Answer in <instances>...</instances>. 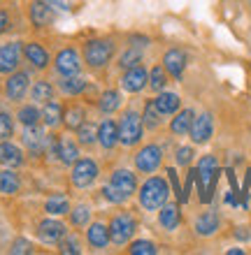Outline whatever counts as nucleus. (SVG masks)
<instances>
[{
	"instance_id": "nucleus-33",
	"label": "nucleus",
	"mask_w": 251,
	"mask_h": 255,
	"mask_svg": "<svg viewBox=\"0 0 251 255\" xmlns=\"http://www.w3.org/2000/svg\"><path fill=\"white\" fill-rule=\"evenodd\" d=\"M65 126L70 128V130H77V128L84 123V119H86V114H84V109L82 107H70L68 112H65Z\"/></svg>"
},
{
	"instance_id": "nucleus-24",
	"label": "nucleus",
	"mask_w": 251,
	"mask_h": 255,
	"mask_svg": "<svg viewBox=\"0 0 251 255\" xmlns=\"http://www.w3.org/2000/svg\"><path fill=\"white\" fill-rule=\"evenodd\" d=\"M154 105H156V109L161 112V116L175 114L177 109H179V95H175V93H161L156 100H154Z\"/></svg>"
},
{
	"instance_id": "nucleus-45",
	"label": "nucleus",
	"mask_w": 251,
	"mask_h": 255,
	"mask_svg": "<svg viewBox=\"0 0 251 255\" xmlns=\"http://www.w3.org/2000/svg\"><path fill=\"white\" fill-rule=\"evenodd\" d=\"M44 5H49L51 9H63V12H68L70 9V0H42Z\"/></svg>"
},
{
	"instance_id": "nucleus-29",
	"label": "nucleus",
	"mask_w": 251,
	"mask_h": 255,
	"mask_svg": "<svg viewBox=\"0 0 251 255\" xmlns=\"http://www.w3.org/2000/svg\"><path fill=\"white\" fill-rule=\"evenodd\" d=\"M44 209H47L49 214L61 216V214H68L70 211V202L65 195H51L47 200V204H44Z\"/></svg>"
},
{
	"instance_id": "nucleus-41",
	"label": "nucleus",
	"mask_w": 251,
	"mask_h": 255,
	"mask_svg": "<svg viewBox=\"0 0 251 255\" xmlns=\"http://www.w3.org/2000/svg\"><path fill=\"white\" fill-rule=\"evenodd\" d=\"M58 251L61 253H72V255H79L82 253V246H79V242H77V237H68V239H61L58 242Z\"/></svg>"
},
{
	"instance_id": "nucleus-36",
	"label": "nucleus",
	"mask_w": 251,
	"mask_h": 255,
	"mask_svg": "<svg viewBox=\"0 0 251 255\" xmlns=\"http://www.w3.org/2000/svg\"><path fill=\"white\" fill-rule=\"evenodd\" d=\"M88 218H91V209H88L86 204H79V207L70 214V221H72L75 228H84V225H88Z\"/></svg>"
},
{
	"instance_id": "nucleus-21",
	"label": "nucleus",
	"mask_w": 251,
	"mask_h": 255,
	"mask_svg": "<svg viewBox=\"0 0 251 255\" xmlns=\"http://www.w3.org/2000/svg\"><path fill=\"white\" fill-rule=\"evenodd\" d=\"M86 239L93 249H105L112 239H109V228H105L102 223H93L86 232Z\"/></svg>"
},
{
	"instance_id": "nucleus-13",
	"label": "nucleus",
	"mask_w": 251,
	"mask_h": 255,
	"mask_svg": "<svg viewBox=\"0 0 251 255\" xmlns=\"http://www.w3.org/2000/svg\"><path fill=\"white\" fill-rule=\"evenodd\" d=\"M37 237H40L44 244H58L65 237V225L58 221H51V218H47V221L40 223V228H37Z\"/></svg>"
},
{
	"instance_id": "nucleus-34",
	"label": "nucleus",
	"mask_w": 251,
	"mask_h": 255,
	"mask_svg": "<svg viewBox=\"0 0 251 255\" xmlns=\"http://www.w3.org/2000/svg\"><path fill=\"white\" fill-rule=\"evenodd\" d=\"M40 112L33 107V105H28V107H21L19 109V114H16V119H19L23 126H37V121H40Z\"/></svg>"
},
{
	"instance_id": "nucleus-4",
	"label": "nucleus",
	"mask_w": 251,
	"mask_h": 255,
	"mask_svg": "<svg viewBox=\"0 0 251 255\" xmlns=\"http://www.w3.org/2000/svg\"><path fill=\"white\" fill-rule=\"evenodd\" d=\"M142 119L135 112H126L121 116V123H119V141L126 144V146H135L137 141L142 139Z\"/></svg>"
},
{
	"instance_id": "nucleus-46",
	"label": "nucleus",
	"mask_w": 251,
	"mask_h": 255,
	"mask_svg": "<svg viewBox=\"0 0 251 255\" xmlns=\"http://www.w3.org/2000/svg\"><path fill=\"white\" fill-rule=\"evenodd\" d=\"M168 174H170V183H172V188H175L177 197L182 200V186H179V179H177V172H175V169H168Z\"/></svg>"
},
{
	"instance_id": "nucleus-15",
	"label": "nucleus",
	"mask_w": 251,
	"mask_h": 255,
	"mask_svg": "<svg viewBox=\"0 0 251 255\" xmlns=\"http://www.w3.org/2000/svg\"><path fill=\"white\" fill-rule=\"evenodd\" d=\"M212 116L210 114H200L198 119H193V126H191V139L196 144H205V141L212 137Z\"/></svg>"
},
{
	"instance_id": "nucleus-23",
	"label": "nucleus",
	"mask_w": 251,
	"mask_h": 255,
	"mask_svg": "<svg viewBox=\"0 0 251 255\" xmlns=\"http://www.w3.org/2000/svg\"><path fill=\"white\" fill-rule=\"evenodd\" d=\"M219 230V214H214V211H207V214H203L200 218L196 221V232L198 235H214Z\"/></svg>"
},
{
	"instance_id": "nucleus-28",
	"label": "nucleus",
	"mask_w": 251,
	"mask_h": 255,
	"mask_svg": "<svg viewBox=\"0 0 251 255\" xmlns=\"http://www.w3.org/2000/svg\"><path fill=\"white\" fill-rule=\"evenodd\" d=\"M158 221H161V225H163L165 230H177V225H179V209H177V204H168L165 207L163 204V211H161V216H158Z\"/></svg>"
},
{
	"instance_id": "nucleus-35",
	"label": "nucleus",
	"mask_w": 251,
	"mask_h": 255,
	"mask_svg": "<svg viewBox=\"0 0 251 255\" xmlns=\"http://www.w3.org/2000/svg\"><path fill=\"white\" fill-rule=\"evenodd\" d=\"M77 132H79V144H84V146H91L98 139V130L91 123H82V126L77 128Z\"/></svg>"
},
{
	"instance_id": "nucleus-25",
	"label": "nucleus",
	"mask_w": 251,
	"mask_h": 255,
	"mask_svg": "<svg viewBox=\"0 0 251 255\" xmlns=\"http://www.w3.org/2000/svg\"><path fill=\"white\" fill-rule=\"evenodd\" d=\"M193 112L191 109H184V112H179V114L172 119V123H170V130L175 134H186L191 130V126H193Z\"/></svg>"
},
{
	"instance_id": "nucleus-39",
	"label": "nucleus",
	"mask_w": 251,
	"mask_h": 255,
	"mask_svg": "<svg viewBox=\"0 0 251 255\" xmlns=\"http://www.w3.org/2000/svg\"><path fill=\"white\" fill-rule=\"evenodd\" d=\"M12 132H14L12 116L5 114V112H0V141H7L9 137H12Z\"/></svg>"
},
{
	"instance_id": "nucleus-7",
	"label": "nucleus",
	"mask_w": 251,
	"mask_h": 255,
	"mask_svg": "<svg viewBox=\"0 0 251 255\" xmlns=\"http://www.w3.org/2000/svg\"><path fill=\"white\" fill-rule=\"evenodd\" d=\"M217 174V158L214 155H205L200 165L196 169V179H198V193H200V200L210 202V195H207V186H210L212 176Z\"/></svg>"
},
{
	"instance_id": "nucleus-42",
	"label": "nucleus",
	"mask_w": 251,
	"mask_h": 255,
	"mask_svg": "<svg viewBox=\"0 0 251 255\" xmlns=\"http://www.w3.org/2000/svg\"><path fill=\"white\" fill-rule=\"evenodd\" d=\"M130 253L133 255H154L156 253V246L151 242H135L130 246Z\"/></svg>"
},
{
	"instance_id": "nucleus-14",
	"label": "nucleus",
	"mask_w": 251,
	"mask_h": 255,
	"mask_svg": "<svg viewBox=\"0 0 251 255\" xmlns=\"http://www.w3.org/2000/svg\"><path fill=\"white\" fill-rule=\"evenodd\" d=\"M23 144L28 146V151L33 155H40L44 148H47L49 144V137L44 132H42L37 126H28L26 132H23Z\"/></svg>"
},
{
	"instance_id": "nucleus-40",
	"label": "nucleus",
	"mask_w": 251,
	"mask_h": 255,
	"mask_svg": "<svg viewBox=\"0 0 251 255\" xmlns=\"http://www.w3.org/2000/svg\"><path fill=\"white\" fill-rule=\"evenodd\" d=\"M149 84H151V88H154V91H163L165 84H168V77H165L163 67H154V70H151Z\"/></svg>"
},
{
	"instance_id": "nucleus-9",
	"label": "nucleus",
	"mask_w": 251,
	"mask_h": 255,
	"mask_svg": "<svg viewBox=\"0 0 251 255\" xmlns=\"http://www.w3.org/2000/svg\"><path fill=\"white\" fill-rule=\"evenodd\" d=\"M158 165H161V148L149 144V146H144L137 151L135 155V167L144 174H151V172H156Z\"/></svg>"
},
{
	"instance_id": "nucleus-5",
	"label": "nucleus",
	"mask_w": 251,
	"mask_h": 255,
	"mask_svg": "<svg viewBox=\"0 0 251 255\" xmlns=\"http://www.w3.org/2000/svg\"><path fill=\"white\" fill-rule=\"evenodd\" d=\"M135 230H137V223L133 216L119 214L112 218V223H109V239L114 244H119V246H123L126 242H130V237L135 235Z\"/></svg>"
},
{
	"instance_id": "nucleus-32",
	"label": "nucleus",
	"mask_w": 251,
	"mask_h": 255,
	"mask_svg": "<svg viewBox=\"0 0 251 255\" xmlns=\"http://www.w3.org/2000/svg\"><path fill=\"white\" fill-rule=\"evenodd\" d=\"M84 88H86V81L82 79V77H65V79L61 81V91L65 95H79L84 91Z\"/></svg>"
},
{
	"instance_id": "nucleus-26",
	"label": "nucleus",
	"mask_w": 251,
	"mask_h": 255,
	"mask_svg": "<svg viewBox=\"0 0 251 255\" xmlns=\"http://www.w3.org/2000/svg\"><path fill=\"white\" fill-rule=\"evenodd\" d=\"M58 158H61V162H65V165L75 162L77 158H79V148H77L75 141H70L68 137L58 139Z\"/></svg>"
},
{
	"instance_id": "nucleus-22",
	"label": "nucleus",
	"mask_w": 251,
	"mask_h": 255,
	"mask_svg": "<svg viewBox=\"0 0 251 255\" xmlns=\"http://www.w3.org/2000/svg\"><path fill=\"white\" fill-rule=\"evenodd\" d=\"M19 188H21L19 174H14L12 167L0 169V193L2 195H14V193H19Z\"/></svg>"
},
{
	"instance_id": "nucleus-12",
	"label": "nucleus",
	"mask_w": 251,
	"mask_h": 255,
	"mask_svg": "<svg viewBox=\"0 0 251 255\" xmlns=\"http://www.w3.org/2000/svg\"><path fill=\"white\" fill-rule=\"evenodd\" d=\"M28 72H12L9 74V79L5 84V95L7 100L12 102H19L23 95L28 93Z\"/></svg>"
},
{
	"instance_id": "nucleus-8",
	"label": "nucleus",
	"mask_w": 251,
	"mask_h": 255,
	"mask_svg": "<svg viewBox=\"0 0 251 255\" xmlns=\"http://www.w3.org/2000/svg\"><path fill=\"white\" fill-rule=\"evenodd\" d=\"M82 70V58L77 54V49H63L56 56V72L63 77H75Z\"/></svg>"
},
{
	"instance_id": "nucleus-44",
	"label": "nucleus",
	"mask_w": 251,
	"mask_h": 255,
	"mask_svg": "<svg viewBox=\"0 0 251 255\" xmlns=\"http://www.w3.org/2000/svg\"><path fill=\"white\" fill-rule=\"evenodd\" d=\"M191 160H193V151H191L189 146H184V148H179V151H177V162H179V165H184V167H186Z\"/></svg>"
},
{
	"instance_id": "nucleus-11",
	"label": "nucleus",
	"mask_w": 251,
	"mask_h": 255,
	"mask_svg": "<svg viewBox=\"0 0 251 255\" xmlns=\"http://www.w3.org/2000/svg\"><path fill=\"white\" fill-rule=\"evenodd\" d=\"M147 81H149V74L144 67H130L126 70V74L121 77V88L123 91H128V93H140L144 86H147Z\"/></svg>"
},
{
	"instance_id": "nucleus-30",
	"label": "nucleus",
	"mask_w": 251,
	"mask_h": 255,
	"mask_svg": "<svg viewBox=\"0 0 251 255\" xmlns=\"http://www.w3.org/2000/svg\"><path fill=\"white\" fill-rule=\"evenodd\" d=\"M30 95H33L35 102H49V100H54V88H51L49 81H35Z\"/></svg>"
},
{
	"instance_id": "nucleus-27",
	"label": "nucleus",
	"mask_w": 251,
	"mask_h": 255,
	"mask_svg": "<svg viewBox=\"0 0 251 255\" xmlns=\"http://www.w3.org/2000/svg\"><path fill=\"white\" fill-rule=\"evenodd\" d=\"M42 119H44V123H47L49 128L58 126V123H61V119H63L61 105H58V102H54V100L44 102V109H42Z\"/></svg>"
},
{
	"instance_id": "nucleus-43",
	"label": "nucleus",
	"mask_w": 251,
	"mask_h": 255,
	"mask_svg": "<svg viewBox=\"0 0 251 255\" xmlns=\"http://www.w3.org/2000/svg\"><path fill=\"white\" fill-rule=\"evenodd\" d=\"M12 253H16V255L33 253V244L28 242V239H16V242L12 244Z\"/></svg>"
},
{
	"instance_id": "nucleus-17",
	"label": "nucleus",
	"mask_w": 251,
	"mask_h": 255,
	"mask_svg": "<svg viewBox=\"0 0 251 255\" xmlns=\"http://www.w3.org/2000/svg\"><path fill=\"white\" fill-rule=\"evenodd\" d=\"M98 141L102 144V148H114V144L119 141V126L112 119H105L98 126Z\"/></svg>"
},
{
	"instance_id": "nucleus-20",
	"label": "nucleus",
	"mask_w": 251,
	"mask_h": 255,
	"mask_svg": "<svg viewBox=\"0 0 251 255\" xmlns=\"http://www.w3.org/2000/svg\"><path fill=\"white\" fill-rule=\"evenodd\" d=\"M23 56H26L28 63L33 67H37V70H44L49 63V54L37 44V42H28L26 47H23Z\"/></svg>"
},
{
	"instance_id": "nucleus-3",
	"label": "nucleus",
	"mask_w": 251,
	"mask_h": 255,
	"mask_svg": "<svg viewBox=\"0 0 251 255\" xmlns=\"http://www.w3.org/2000/svg\"><path fill=\"white\" fill-rule=\"evenodd\" d=\"M114 56V42L112 40H91L84 44V58L91 67L107 65Z\"/></svg>"
},
{
	"instance_id": "nucleus-19",
	"label": "nucleus",
	"mask_w": 251,
	"mask_h": 255,
	"mask_svg": "<svg viewBox=\"0 0 251 255\" xmlns=\"http://www.w3.org/2000/svg\"><path fill=\"white\" fill-rule=\"evenodd\" d=\"M30 21H33V26H37V28L49 26V23L54 21V9L49 5H44L42 0H35L33 5H30Z\"/></svg>"
},
{
	"instance_id": "nucleus-37",
	"label": "nucleus",
	"mask_w": 251,
	"mask_h": 255,
	"mask_svg": "<svg viewBox=\"0 0 251 255\" xmlns=\"http://www.w3.org/2000/svg\"><path fill=\"white\" fill-rule=\"evenodd\" d=\"M158 116H161V112L156 109V105H154V102H147V107H144V119H142L144 126L151 128V130H154V128H158V123H161V119H158Z\"/></svg>"
},
{
	"instance_id": "nucleus-47",
	"label": "nucleus",
	"mask_w": 251,
	"mask_h": 255,
	"mask_svg": "<svg viewBox=\"0 0 251 255\" xmlns=\"http://www.w3.org/2000/svg\"><path fill=\"white\" fill-rule=\"evenodd\" d=\"M7 28H9V16H7V12H2V9H0V35L5 33Z\"/></svg>"
},
{
	"instance_id": "nucleus-2",
	"label": "nucleus",
	"mask_w": 251,
	"mask_h": 255,
	"mask_svg": "<svg viewBox=\"0 0 251 255\" xmlns=\"http://www.w3.org/2000/svg\"><path fill=\"white\" fill-rule=\"evenodd\" d=\"M165 200H168V183H165V179L151 176L140 190V204L147 211H156V209H163Z\"/></svg>"
},
{
	"instance_id": "nucleus-48",
	"label": "nucleus",
	"mask_w": 251,
	"mask_h": 255,
	"mask_svg": "<svg viewBox=\"0 0 251 255\" xmlns=\"http://www.w3.org/2000/svg\"><path fill=\"white\" fill-rule=\"evenodd\" d=\"M235 237H238L240 242H247V239H249V232H247V228H238L235 230Z\"/></svg>"
},
{
	"instance_id": "nucleus-18",
	"label": "nucleus",
	"mask_w": 251,
	"mask_h": 255,
	"mask_svg": "<svg viewBox=\"0 0 251 255\" xmlns=\"http://www.w3.org/2000/svg\"><path fill=\"white\" fill-rule=\"evenodd\" d=\"M23 162V151L9 141H0V165L5 167H19Z\"/></svg>"
},
{
	"instance_id": "nucleus-10",
	"label": "nucleus",
	"mask_w": 251,
	"mask_h": 255,
	"mask_svg": "<svg viewBox=\"0 0 251 255\" xmlns=\"http://www.w3.org/2000/svg\"><path fill=\"white\" fill-rule=\"evenodd\" d=\"M19 58H21V44L19 42H7L0 44V72L12 74L19 67Z\"/></svg>"
},
{
	"instance_id": "nucleus-16",
	"label": "nucleus",
	"mask_w": 251,
	"mask_h": 255,
	"mask_svg": "<svg viewBox=\"0 0 251 255\" xmlns=\"http://www.w3.org/2000/svg\"><path fill=\"white\" fill-rule=\"evenodd\" d=\"M163 65L175 79H182L184 67H186V54L179 51V49H170L168 54H165V58H163Z\"/></svg>"
},
{
	"instance_id": "nucleus-6",
	"label": "nucleus",
	"mask_w": 251,
	"mask_h": 255,
	"mask_svg": "<svg viewBox=\"0 0 251 255\" xmlns=\"http://www.w3.org/2000/svg\"><path fill=\"white\" fill-rule=\"evenodd\" d=\"M98 179V165L91 158H77L75 167H72V183L77 188H88L91 183Z\"/></svg>"
},
{
	"instance_id": "nucleus-1",
	"label": "nucleus",
	"mask_w": 251,
	"mask_h": 255,
	"mask_svg": "<svg viewBox=\"0 0 251 255\" xmlns=\"http://www.w3.org/2000/svg\"><path fill=\"white\" fill-rule=\"evenodd\" d=\"M137 188V179L133 172L128 169H116L114 174H112V181L102 188V197L107 202H114V204H121L130 197V195L135 193Z\"/></svg>"
},
{
	"instance_id": "nucleus-38",
	"label": "nucleus",
	"mask_w": 251,
	"mask_h": 255,
	"mask_svg": "<svg viewBox=\"0 0 251 255\" xmlns=\"http://www.w3.org/2000/svg\"><path fill=\"white\" fill-rule=\"evenodd\" d=\"M140 61H142V51L135 47V49H128V51L121 56V63H119V65H121L123 70H130V67L140 65Z\"/></svg>"
},
{
	"instance_id": "nucleus-31",
	"label": "nucleus",
	"mask_w": 251,
	"mask_h": 255,
	"mask_svg": "<svg viewBox=\"0 0 251 255\" xmlns=\"http://www.w3.org/2000/svg\"><path fill=\"white\" fill-rule=\"evenodd\" d=\"M119 105H121V98H119L116 91H107V93H102L100 102H98V107H100L102 114H112V112H116Z\"/></svg>"
}]
</instances>
